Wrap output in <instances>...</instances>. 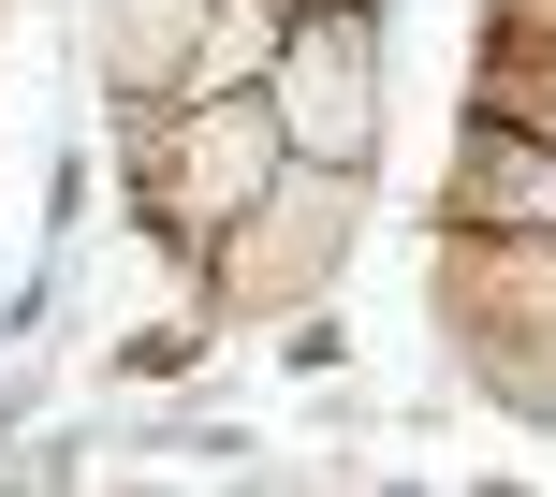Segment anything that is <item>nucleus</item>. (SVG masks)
<instances>
[{"label":"nucleus","instance_id":"obj_7","mask_svg":"<svg viewBox=\"0 0 556 497\" xmlns=\"http://www.w3.org/2000/svg\"><path fill=\"white\" fill-rule=\"evenodd\" d=\"M469 117L556 146V44H469Z\"/></svg>","mask_w":556,"mask_h":497},{"label":"nucleus","instance_id":"obj_5","mask_svg":"<svg viewBox=\"0 0 556 497\" xmlns=\"http://www.w3.org/2000/svg\"><path fill=\"white\" fill-rule=\"evenodd\" d=\"M74 59H88V88H103L117 117H147V103H176V88H191L205 0H74Z\"/></svg>","mask_w":556,"mask_h":497},{"label":"nucleus","instance_id":"obj_9","mask_svg":"<svg viewBox=\"0 0 556 497\" xmlns=\"http://www.w3.org/2000/svg\"><path fill=\"white\" fill-rule=\"evenodd\" d=\"M483 44H556V0H483Z\"/></svg>","mask_w":556,"mask_h":497},{"label":"nucleus","instance_id":"obj_3","mask_svg":"<svg viewBox=\"0 0 556 497\" xmlns=\"http://www.w3.org/2000/svg\"><path fill=\"white\" fill-rule=\"evenodd\" d=\"M425 307H440L454 381L556 439V234H440L425 248Z\"/></svg>","mask_w":556,"mask_h":497},{"label":"nucleus","instance_id":"obj_4","mask_svg":"<svg viewBox=\"0 0 556 497\" xmlns=\"http://www.w3.org/2000/svg\"><path fill=\"white\" fill-rule=\"evenodd\" d=\"M264 103H278V146L293 162H381V103H395V29L381 0H293V29H278L264 59Z\"/></svg>","mask_w":556,"mask_h":497},{"label":"nucleus","instance_id":"obj_2","mask_svg":"<svg viewBox=\"0 0 556 497\" xmlns=\"http://www.w3.org/2000/svg\"><path fill=\"white\" fill-rule=\"evenodd\" d=\"M352 248H366V176L352 162H278L264 205L191 264V307L220 336H278V322H307V307H337Z\"/></svg>","mask_w":556,"mask_h":497},{"label":"nucleus","instance_id":"obj_8","mask_svg":"<svg viewBox=\"0 0 556 497\" xmlns=\"http://www.w3.org/2000/svg\"><path fill=\"white\" fill-rule=\"evenodd\" d=\"M278 29H293V0H205V59H191V88H264Z\"/></svg>","mask_w":556,"mask_h":497},{"label":"nucleus","instance_id":"obj_1","mask_svg":"<svg viewBox=\"0 0 556 497\" xmlns=\"http://www.w3.org/2000/svg\"><path fill=\"white\" fill-rule=\"evenodd\" d=\"M278 162H293V146H278V103H264V88H176V103L117 117V191H132V220H147V248H162L176 278L264 205Z\"/></svg>","mask_w":556,"mask_h":497},{"label":"nucleus","instance_id":"obj_10","mask_svg":"<svg viewBox=\"0 0 556 497\" xmlns=\"http://www.w3.org/2000/svg\"><path fill=\"white\" fill-rule=\"evenodd\" d=\"M483 497H528V483H483Z\"/></svg>","mask_w":556,"mask_h":497},{"label":"nucleus","instance_id":"obj_6","mask_svg":"<svg viewBox=\"0 0 556 497\" xmlns=\"http://www.w3.org/2000/svg\"><path fill=\"white\" fill-rule=\"evenodd\" d=\"M440 234H556V146L542 132H498V117H454Z\"/></svg>","mask_w":556,"mask_h":497}]
</instances>
